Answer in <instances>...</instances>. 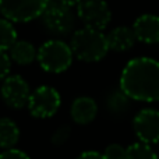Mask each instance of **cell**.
Returning <instances> with one entry per match:
<instances>
[{
  "label": "cell",
  "mask_w": 159,
  "mask_h": 159,
  "mask_svg": "<svg viewBox=\"0 0 159 159\" xmlns=\"http://www.w3.org/2000/svg\"><path fill=\"white\" fill-rule=\"evenodd\" d=\"M70 46L75 57L87 63L102 60L110 50L106 35L101 30L89 27H84L74 31Z\"/></svg>",
  "instance_id": "obj_2"
},
{
  "label": "cell",
  "mask_w": 159,
  "mask_h": 159,
  "mask_svg": "<svg viewBox=\"0 0 159 159\" xmlns=\"http://www.w3.org/2000/svg\"><path fill=\"white\" fill-rule=\"evenodd\" d=\"M0 95L3 98V102L8 107L22 109L27 106L28 101H30V85L21 75H8L3 80Z\"/></svg>",
  "instance_id": "obj_8"
},
{
  "label": "cell",
  "mask_w": 159,
  "mask_h": 159,
  "mask_svg": "<svg viewBox=\"0 0 159 159\" xmlns=\"http://www.w3.org/2000/svg\"><path fill=\"white\" fill-rule=\"evenodd\" d=\"M70 135H71V127L67 126V124H64V126H60L57 130H55V133L52 134V144L53 145H63L64 143H67L70 138Z\"/></svg>",
  "instance_id": "obj_18"
},
{
  "label": "cell",
  "mask_w": 159,
  "mask_h": 159,
  "mask_svg": "<svg viewBox=\"0 0 159 159\" xmlns=\"http://www.w3.org/2000/svg\"><path fill=\"white\" fill-rule=\"evenodd\" d=\"M120 89L134 101L159 102V61L151 57L131 59L121 71Z\"/></svg>",
  "instance_id": "obj_1"
},
{
  "label": "cell",
  "mask_w": 159,
  "mask_h": 159,
  "mask_svg": "<svg viewBox=\"0 0 159 159\" xmlns=\"http://www.w3.org/2000/svg\"><path fill=\"white\" fill-rule=\"evenodd\" d=\"M127 99L130 98L121 89L120 92H113V95H110L107 99V107L113 112H123L124 107L127 106Z\"/></svg>",
  "instance_id": "obj_17"
},
{
  "label": "cell",
  "mask_w": 159,
  "mask_h": 159,
  "mask_svg": "<svg viewBox=\"0 0 159 159\" xmlns=\"http://www.w3.org/2000/svg\"><path fill=\"white\" fill-rule=\"evenodd\" d=\"M61 103L60 93L49 85H41L34 89L28 101V110L35 119H49L57 113Z\"/></svg>",
  "instance_id": "obj_6"
},
{
  "label": "cell",
  "mask_w": 159,
  "mask_h": 159,
  "mask_svg": "<svg viewBox=\"0 0 159 159\" xmlns=\"http://www.w3.org/2000/svg\"><path fill=\"white\" fill-rule=\"evenodd\" d=\"M57 2H61L64 4H69V6H75L80 3V0H57Z\"/></svg>",
  "instance_id": "obj_23"
},
{
  "label": "cell",
  "mask_w": 159,
  "mask_h": 159,
  "mask_svg": "<svg viewBox=\"0 0 159 159\" xmlns=\"http://www.w3.org/2000/svg\"><path fill=\"white\" fill-rule=\"evenodd\" d=\"M77 159H106V157L98 151H84L78 155Z\"/></svg>",
  "instance_id": "obj_22"
},
{
  "label": "cell",
  "mask_w": 159,
  "mask_h": 159,
  "mask_svg": "<svg viewBox=\"0 0 159 159\" xmlns=\"http://www.w3.org/2000/svg\"><path fill=\"white\" fill-rule=\"evenodd\" d=\"M17 42V32L10 20L0 18V50H10Z\"/></svg>",
  "instance_id": "obj_15"
},
{
  "label": "cell",
  "mask_w": 159,
  "mask_h": 159,
  "mask_svg": "<svg viewBox=\"0 0 159 159\" xmlns=\"http://www.w3.org/2000/svg\"><path fill=\"white\" fill-rule=\"evenodd\" d=\"M38 50L34 48V45L28 41H17L10 48V57L13 61H16L20 66L31 64L34 60H36Z\"/></svg>",
  "instance_id": "obj_13"
},
{
  "label": "cell",
  "mask_w": 159,
  "mask_h": 159,
  "mask_svg": "<svg viewBox=\"0 0 159 159\" xmlns=\"http://www.w3.org/2000/svg\"><path fill=\"white\" fill-rule=\"evenodd\" d=\"M127 148H124L120 144H110L105 148L103 155L106 159H126Z\"/></svg>",
  "instance_id": "obj_19"
},
{
  "label": "cell",
  "mask_w": 159,
  "mask_h": 159,
  "mask_svg": "<svg viewBox=\"0 0 159 159\" xmlns=\"http://www.w3.org/2000/svg\"><path fill=\"white\" fill-rule=\"evenodd\" d=\"M77 11H73V6L64 4L57 0H50L43 14L41 16L42 22L55 35H67L74 30Z\"/></svg>",
  "instance_id": "obj_4"
},
{
  "label": "cell",
  "mask_w": 159,
  "mask_h": 159,
  "mask_svg": "<svg viewBox=\"0 0 159 159\" xmlns=\"http://www.w3.org/2000/svg\"><path fill=\"white\" fill-rule=\"evenodd\" d=\"M20 140V129L14 120L8 117L0 119V148H14Z\"/></svg>",
  "instance_id": "obj_14"
},
{
  "label": "cell",
  "mask_w": 159,
  "mask_h": 159,
  "mask_svg": "<svg viewBox=\"0 0 159 159\" xmlns=\"http://www.w3.org/2000/svg\"><path fill=\"white\" fill-rule=\"evenodd\" d=\"M137 41L144 43H159V17L154 14H143L133 24Z\"/></svg>",
  "instance_id": "obj_10"
},
{
  "label": "cell",
  "mask_w": 159,
  "mask_h": 159,
  "mask_svg": "<svg viewBox=\"0 0 159 159\" xmlns=\"http://www.w3.org/2000/svg\"><path fill=\"white\" fill-rule=\"evenodd\" d=\"M126 159H159V158L149 144L140 141V143L131 144L130 147H127Z\"/></svg>",
  "instance_id": "obj_16"
},
{
  "label": "cell",
  "mask_w": 159,
  "mask_h": 159,
  "mask_svg": "<svg viewBox=\"0 0 159 159\" xmlns=\"http://www.w3.org/2000/svg\"><path fill=\"white\" fill-rule=\"evenodd\" d=\"M77 17L84 27L103 31L112 20V11L105 0H80Z\"/></svg>",
  "instance_id": "obj_7"
},
{
  "label": "cell",
  "mask_w": 159,
  "mask_h": 159,
  "mask_svg": "<svg viewBox=\"0 0 159 159\" xmlns=\"http://www.w3.org/2000/svg\"><path fill=\"white\" fill-rule=\"evenodd\" d=\"M98 115V105L91 96H78L73 101L70 116L77 124H88L95 120Z\"/></svg>",
  "instance_id": "obj_11"
},
{
  "label": "cell",
  "mask_w": 159,
  "mask_h": 159,
  "mask_svg": "<svg viewBox=\"0 0 159 159\" xmlns=\"http://www.w3.org/2000/svg\"><path fill=\"white\" fill-rule=\"evenodd\" d=\"M107 45L110 50L115 52H126L131 49L137 42V36L133 28L130 27H116L106 35Z\"/></svg>",
  "instance_id": "obj_12"
},
{
  "label": "cell",
  "mask_w": 159,
  "mask_h": 159,
  "mask_svg": "<svg viewBox=\"0 0 159 159\" xmlns=\"http://www.w3.org/2000/svg\"><path fill=\"white\" fill-rule=\"evenodd\" d=\"M74 53L71 46L60 39H50L42 43L38 49V60L39 66L46 73L59 74L63 73L71 66Z\"/></svg>",
  "instance_id": "obj_3"
},
{
  "label": "cell",
  "mask_w": 159,
  "mask_h": 159,
  "mask_svg": "<svg viewBox=\"0 0 159 159\" xmlns=\"http://www.w3.org/2000/svg\"><path fill=\"white\" fill-rule=\"evenodd\" d=\"M50 0H0V13L11 22H28L43 14Z\"/></svg>",
  "instance_id": "obj_5"
},
{
  "label": "cell",
  "mask_w": 159,
  "mask_h": 159,
  "mask_svg": "<svg viewBox=\"0 0 159 159\" xmlns=\"http://www.w3.org/2000/svg\"><path fill=\"white\" fill-rule=\"evenodd\" d=\"M133 129L141 143H159V110L152 107L141 109L133 119Z\"/></svg>",
  "instance_id": "obj_9"
},
{
  "label": "cell",
  "mask_w": 159,
  "mask_h": 159,
  "mask_svg": "<svg viewBox=\"0 0 159 159\" xmlns=\"http://www.w3.org/2000/svg\"><path fill=\"white\" fill-rule=\"evenodd\" d=\"M11 69V57L6 53V50H0V81L8 77Z\"/></svg>",
  "instance_id": "obj_20"
},
{
  "label": "cell",
  "mask_w": 159,
  "mask_h": 159,
  "mask_svg": "<svg viewBox=\"0 0 159 159\" xmlns=\"http://www.w3.org/2000/svg\"><path fill=\"white\" fill-rule=\"evenodd\" d=\"M0 159H31V158L21 149L10 148V149H4L0 154Z\"/></svg>",
  "instance_id": "obj_21"
}]
</instances>
